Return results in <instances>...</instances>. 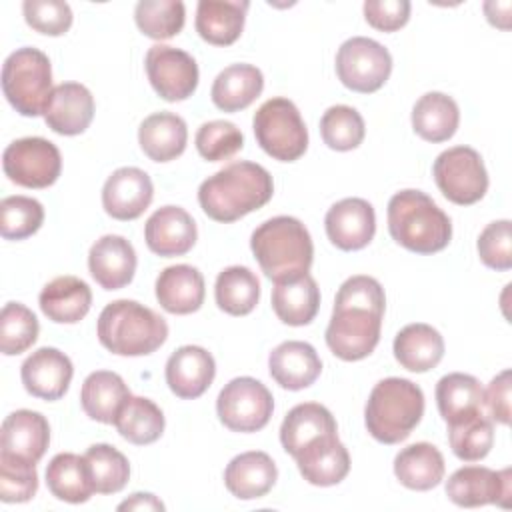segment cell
<instances>
[{"instance_id": "1", "label": "cell", "mask_w": 512, "mask_h": 512, "mask_svg": "<svg viewBox=\"0 0 512 512\" xmlns=\"http://www.w3.org/2000/svg\"><path fill=\"white\" fill-rule=\"evenodd\" d=\"M386 296L372 276H350L334 298L326 344L334 356L356 362L374 352L380 342Z\"/></svg>"}, {"instance_id": "2", "label": "cell", "mask_w": 512, "mask_h": 512, "mask_svg": "<svg viewBox=\"0 0 512 512\" xmlns=\"http://www.w3.org/2000/svg\"><path fill=\"white\" fill-rule=\"evenodd\" d=\"M272 194L270 172L256 162L238 160L200 184L198 202L208 218L228 224L268 204Z\"/></svg>"}, {"instance_id": "3", "label": "cell", "mask_w": 512, "mask_h": 512, "mask_svg": "<svg viewBox=\"0 0 512 512\" xmlns=\"http://www.w3.org/2000/svg\"><path fill=\"white\" fill-rule=\"evenodd\" d=\"M388 232L410 252L434 254L448 246L452 222L422 190H400L388 202Z\"/></svg>"}, {"instance_id": "4", "label": "cell", "mask_w": 512, "mask_h": 512, "mask_svg": "<svg viewBox=\"0 0 512 512\" xmlns=\"http://www.w3.org/2000/svg\"><path fill=\"white\" fill-rule=\"evenodd\" d=\"M100 344L118 356H146L168 338L166 320L136 300H114L98 316Z\"/></svg>"}, {"instance_id": "5", "label": "cell", "mask_w": 512, "mask_h": 512, "mask_svg": "<svg viewBox=\"0 0 512 512\" xmlns=\"http://www.w3.org/2000/svg\"><path fill=\"white\" fill-rule=\"evenodd\" d=\"M250 248L264 276L274 282L306 274L314 258L310 232L294 216H274L262 222L252 232Z\"/></svg>"}, {"instance_id": "6", "label": "cell", "mask_w": 512, "mask_h": 512, "mask_svg": "<svg viewBox=\"0 0 512 512\" xmlns=\"http://www.w3.org/2000/svg\"><path fill=\"white\" fill-rule=\"evenodd\" d=\"M424 414V394L406 378L380 380L366 402L364 422L370 436L382 444H398L410 436Z\"/></svg>"}, {"instance_id": "7", "label": "cell", "mask_w": 512, "mask_h": 512, "mask_svg": "<svg viewBox=\"0 0 512 512\" xmlns=\"http://www.w3.org/2000/svg\"><path fill=\"white\" fill-rule=\"evenodd\" d=\"M52 90V66L42 50L22 46L4 60L2 92L18 114H44Z\"/></svg>"}, {"instance_id": "8", "label": "cell", "mask_w": 512, "mask_h": 512, "mask_svg": "<svg viewBox=\"0 0 512 512\" xmlns=\"http://www.w3.org/2000/svg\"><path fill=\"white\" fill-rule=\"evenodd\" d=\"M258 146L280 162L298 160L308 148V130L296 104L276 96L266 100L252 120Z\"/></svg>"}, {"instance_id": "9", "label": "cell", "mask_w": 512, "mask_h": 512, "mask_svg": "<svg viewBox=\"0 0 512 512\" xmlns=\"http://www.w3.org/2000/svg\"><path fill=\"white\" fill-rule=\"evenodd\" d=\"M432 174L440 192L458 206L476 204L488 190V172L482 156L470 146H454L440 152Z\"/></svg>"}, {"instance_id": "10", "label": "cell", "mask_w": 512, "mask_h": 512, "mask_svg": "<svg viewBox=\"0 0 512 512\" xmlns=\"http://www.w3.org/2000/svg\"><path fill=\"white\" fill-rule=\"evenodd\" d=\"M272 410V392L252 376H238L230 380L216 400L218 418L232 432L262 430L268 424Z\"/></svg>"}, {"instance_id": "11", "label": "cell", "mask_w": 512, "mask_h": 512, "mask_svg": "<svg viewBox=\"0 0 512 512\" xmlns=\"http://www.w3.org/2000/svg\"><path fill=\"white\" fill-rule=\"evenodd\" d=\"M392 72L390 52L376 40L366 36L348 38L336 54L338 80L360 94L380 90Z\"/></svg>"}, {"instance_id": "12", "label": "cell", "mask_w": 512, "mask_h": 512, "mask_svg": "<svg viewBox=\"0 0 512 512\" xmlns=\"http://www.w3.org/2000/svg\"><path fill=\"white\" fill-rule=\"evenodd\" d=\"M4 174L24 188H48L62 172V156L56 144L40 136L10 142L2 154Z\"/></svg>"}, {"instance_id": "13", "label": "cell", "mask_w": 512, "mask_h": 512, "mask_svg": "<svg viewBox=\"0 0 512 512\" xmlns=\"http://www.w3.org/2000/svg\"><path fill=\"white\" fill-rule=\"evenodd\" d=\"M144 66L152 88L166 102L186 100L198 86V64L180 48L154 44L146 52Z\"/></svg>"}, {"instance_id": "14", "label": "cell", "mask_w": 512, "mask_h": 512, "mask_svg": "<svg viewBox=\"0 0 512 512\" xmlns=\"http://www.w3.org/2000/svg\"><path fill=\"white\" fill-rule=\"evenodd\" d=\"M446 496L462 508L498 504L508 508L512 496V472L486 466H462L446 482Z\"/></svg>"}, {"instance_id": "15", "label": "cell", "mask_w": 512, "mask_h": 512, "mask_svg": "<svg viewBox=\"0 0 512 512\" xmlns=\"http://www.w3.org/2000/svg\"><path fill=\"white\" fill-rule=\"evenodd\" d=\"M154 198L150 176L136 168L124 166L114 170L102 188V206L116 220H134L144 214Z\"/></svg>"}, {"instance_id": "16", "label": "cell", "mask_w": 512, "mask_h": 512, "mask_svg": "<svg viewBox=\"0 0 512 512\" xmlns=\"http://www.w3.org/2000/svg\"><path fill=\"white\" fill-rule=\"evenodd\" d=\"M328 240L340 250H360L376 232V214L364 198H344L330 206L324 218Z\"/></svg>"}, {"instance_id": "17", "label": "cell", "mask_w": 512, "mask_h": 512, "mask_svg": "<svg viewBox=\"0 0 512 512\" xmlns=\"http://www.w3.org/2000/svg\"><path fill=\"white\" fill-rule=\"evenodd\" d=\"M74 366L70 358L58 348L42 346L34 350L20 368V378L28 394L42 400H58L66 394Z\"/></svg>"}, {"instance_id": "18", "label": "cell", "mask_w": 512, "mask_h": 512, "mask_svg": "<svg viewBox=\"0 0 512 512\" xmlns=\"http://www.w3.org/2000/svg\"><path fill=\"white\" fill-rule=\"evenodd\" d=\"M42 116L48 128L56 134H82L94 118V96L84 84L62 82L54 86Z\"/></svg>"}, {"instance_id": "19", "label": "cell", "mask_w": 512, "mask_h": 512, "mask_svg": "<svg viewBox=\"0 0 512 512\" xmlns=\"http://www.w3.org/2000/svg\"><path fill=\"white\" fill-rule=\"evenodd\" d=\"M196 222L180 206H162L146 220L144 240L146 246L164 258L182 256L196 244Z\"/></svg>"}, {"instance_id": "20", "label": "cell", "mask_w": 512, "mask_h": 512, "mask_svg": "<svg viewBox=\"0 0 512 512\" xmlns=\"http://www.w3.org/2000/svg\"><path fill=\"white\" fill-rule=\"evenodd\" d=\"M136 250L118 234L98 238L88 252V268L92 278L104 290H120L128 286L136 272Z\"/></svg>"}, {"instance_id": "21", "label": "cell", "mask_w": 512, "mask_h": 512, "mask_svg": "<svg viewBox=\"0 0 512 512\" xmlns=\"http://www.w3.org/2000/svg\"><path fill=\"white\" fill-rule=\"evenodd\" d=\"M216 376V362L202 346H180L166 362V384L182 400L202 396Z\"/></svg>"}, {"instance_id": "22", "label": "cell", "mask_w": 512, "mask_h": 512, "mask_svg": "<svg viewBox=\"0 0 512 512\" xmlns=\"http://www.w3.org/2000/svg\"><path fill=\"white\" fill-rule=\"evenodd\" d=\"M50 444V424L34 410H16L8 414L0 430V454L38 462Z\"/></svg>"}, {"instance_id": "23", "label": "cell", "mask_w": 512, "mask_h": 512, "mask_svg": "<svg viewBox=\"0 0 512 512\" xmlns=\"http://www.w3.org/2000/svg\"><path fill=\"white\" fill-rule=\"evenodd\" d=\"M330 436H338L336 420L332 412L318 402L296 404L288 410L280 426L282 448L292 458H296L306 446Z\"/></svg>"}, {"instance_id": "24", "label": "cell", "mask_w": 512, "mask_h": 512, "mask_svg": "<svg viewBox=\"0 0 512 512\" xmlns=\"http://www.w3.org/2000/svg\"><path fill=\"white\" fill-rule=\"evenodd\" d=\"M268 370L282 388L302 390L316 382L322 372V360L312 344L286 340L270 352Z\"/></svg>"}, {"instance_id": "25", "label": "cell", "mask_w": 512, "mask_h": 512, "mask_svg": "<svg viewBox=\"0 0 512 512\" xmlns=\"http://www.w3.org/2000/svg\"><path fill=\"white\" fill-rule=\"evenodd\" d=\"M278 470L274 460L260 450L234 456L224 470V484L238 500H254L266 496L276 484Z\"/></svg>"}, {"instance_id": "26", "label": "cell", "mask_w": 512, "mask_h": 512, "mask_svg": "<svg viewBox=\"0 0 512 512\" xmlns=\"http://www.w3.org/2000/svg\"><path fill=\"white\" fill-rule=\"evenodd\" d=\"M204 276L190 264L164 268L156 278V300L170 314H192L204 304Z\"/></svg>"}, {"instance_id": "27", "label": "cell", "mask_w": 512, "mask_h": 512, "mask_svg": "<svg viewBox=\"0 0 512 512\" xmlns=\"http://www.w3.org/2000/svg\"><path fill=\"white\" fill-rule=\"evenodd\" d=\"M272 308L288 326L310 324L320 308V288L316 280L308 272L276 280L272 288Z\"/></svg>"}, {"instance_id": "28", "label": "cell", "mask_w": 512, "mask_h": 512, "mask_svg": "<svg viewBox=\"0 0 512 512\" xmlns=\"http://www.w3.org/2000/svg\"><path fill=\"white\" fill-rule=\"evenodd\" d=\"M38 302L48 320L56 324H76L92 306V290L82 278L58 276L42 288Z\"/></svg>"}, {"instance_id": "29", "label": "cell", "mask_w": 512, "mask_h": 512, "mask_svg": "<svg viewBox=\"0 0 512 512\" xmlns=\"http://www.w3.org/2000/svg\"><path fill=\"white\" fill-rule=\"evenodd\" d=\"M294 460L302 478L314 486L340 484L350 472V454L338 436L306 446Z\"/></svg>"}, {"instance_id": "30", "label": "cell", "mask_w": 512, "mask_h": 512, "mask_svg": "<svg viewBox=\"0 0 512 512\" xmlns=\"http://www.w3.org/2000/svg\"><path fill=\"white\" fill-rule=\"evenodd\" d=\"M246 0H200L196 6V32L214 46L234 44L244 28Z\"/></svg>"}, {"instance_id": "31", "label": "cell", "mask_w": 512, "mask_h": 512, "mask_svg": "<svg viewBox=\"0 0 512 512\" xmlns=\"http://www.w3.org/2000/svg\"><path fill=\"white\" fill-rule=\"evenodd\" d=\"M138 142L150 160L170 162L186 148V122L174 112H154L142 120L138 128Z\"/></svg>"}, {"instance_id": "32", "label": "cell", "mask_w": 512, "mask_h": 512, "mask_svg": "<svg viewBox=\"0 0 512 512\" xmlns=\"http://www.w3.org/2000/svg\"><path fill=\"white\" fill-rule=\"evenodd\" d=\"M394 358L410 372H428L436 368L444 356V338L430 324L404 326L392 344Z\"/></svg>"}, {"instance_id": "33", "label": "cell", "mask_w": 512, "mask_h": 512, "mask_svg": "<svg viewBox=\"0 0 512 512\" xmlns=\"http://www.w3.org/2000/svg\"><path fill=\"white\" fill-rule=\"evenodd\" d=\"M130 396V388L120 374L96 370L88 374L82 384L80 404L88 418L102 424H114L120 408Z\"/></svg>"}, {"instance_id": "34", "label": "cell", "mask_w": 512, "mask_h": 512, "mask_svg": "<svg viewBox=\"0 0 512 512\" xmlns=\"http://www.w3.org/2000/svg\"><path fill=\"white\" fill-rule=\"evenodd\" d=\"M394 474L410 490H432L444 478V456L430 442L410 444L396 454Z\"/></svg>"}, {"instance_id": "35", "label": "cell", "mask_w": 512, "mask_h": 512, "mask_svg": "<svg viewBox=\"0 0 512 512\" xmlns=\"http://www.w3.org/2000/svg\"><path fill=\"white\" fill-rule=\"evenodd\" d=\"M264 88L262 72L252 64H230L212 82V102L224 112L248 108Z\"/></svg>"}, {"instance_id": "36", "label": "cell", "mask_w": 512, "mask_h": 512, "mask_svg": "<svg viewBox=\"0 0 512 512\" xmlns=\"http://www.w3.org/2000/svg\"><path fill=\"white\" fill-rule=\"evenodd\" d=\"M460 124V110L454 98L444 92H426L412 108V128L426 142H446Z\"/></svg>"}, {"instance_id": "37", "label": "cell", "mask_w": 512, "mask_h": 512, "mask_svg": "<svg viewBox=\"0 0 512 512\" xmlns=\"http://www.w3.org/2000/svg\"><path fill=\"white\" fill-rule=\"evenodd\" d=\"M46 484L52 496L70 504L86 502L94 494V484L84 456L72 452H60L48 462Z\"/></svg>"}, {"instance_id": "38", "label": "cell", "mask_w": 512, "mask_h": 512, "mask_svg": "<svg viewBox=\"0 0 512 512\" xmlns=\"http://www.w3.org/2000/svg\"><path fill=\"white\" fill-rule=\"evenodd\" d=\"M436 404L440 416L448 422L484 410V388L480 382L462 372L446 374L436 384Z\"/></svg>"}, {"instance_id": "39", "label": "cell", "mask_w": 512, "mask_h": 512, "mask_svg": "<svg viewBox=\"0 0 512 512\" xmlns=\"http://www.w3.org/2000/svg\"><path fill=\"white\" fill-rule=\"evenodd\" d=\"M214 298L226 314L246 316L260 300L258 276L246 266H228L216 278Z\"/></svg>"}, {"instance_id": "40", "label": "cell", "mask_w": 512, "mask_h": 512, "mask_svg": "<svg viewBox=\"0 0 512 512\" xmlns=\"http://www.w3.org/2000/svg\"><path fill=\"white\" fill-rule=\"evenodd\" d=\"M114 426L124 440L136 446H146L162 436L164 414L150 398L130 396L120 408Z\"/></svg>"}, {"instance_id": "41", "label": "cell", "mask_w": 512, "mask_h": 512, "mask_svg": "<svg viewBox=\"0 0 512 512\" xmlns=\"http://www.w3.org/2000/svg\"><path fill=\"white\" fill-rule=\"evenodd\" d=\"M448 442L452 452L464 462H476L486 458L494 444L492 418L482 410L448 422Z\"/></svg>"}, {"instance_id": "42", "label": "cell", "mask_w": 512, "mask_h": 512, "mask_svg": "<svg viewBox=\"0 0 512 512\" xmlns=\"http://www.w3.org/2000/svg\"><path fill=\"white\" fill-rule=\"evenodd\" d=\"M84 460L90 470L94 492L98 494H116L120 492L130 478V464L126 456L110 444H92Z\"/></svg>"}, {"instance_id": "43", "label": "cell", "mask_w": 512, "mask_h": 512, "mask_svg": "<svg viewBox=\"0 0 512 512\" xmlns=\"http://www.w3.org/2000/svg\"><path fill=\"white\" fill-rule=\"evenodd\" d=\"M186 10L180 0H140L134 20L140 32L152 40H168L184 28Z\"/></svg>"}, {"instance_id": "44", "label": "cell", "mask_w": 512, "mask_h": 512, "mask_svg": "<svg viewBox=\"0 0 512 512\" xmlns=\"http://www.w3.org/2000/svg\"><path fill=\"white\" fill-rule=\"evenodd\" d=\"M320 134L328 148L338 152L354 150L362 144L366 126L360 112L346 104L330 106L320 118Z\"/></svg>"}, {"instance_id": "45", "label": "cell", "mask_w": 512, "mask_h": 512, "mask_svg": "<svg viewBox=\"0 0 512 512\" xmlns=\"http://www.w3.org/2000/svg\"><path fill=\"white\" fill-rule=\"evenodd\" d=\"M40 326L36 314L20 304L8 302L0 312V350L6 356L26 352L38 338Z\"/></svg>"}, {"instance_id": "46", "label": "cell", "mask_w": 512, "mask_h": 512, "mask_svg": "<svg viewBox=\"0 0 512 512\" xmlns=\"http://www.w3.org/2000/svg\"><path fill=\"white\" fill-rule=\"evenodd\" d=\"M44 208L30 196H6L0 202V234L6 240H24L40 230Z\"/></svg>"}, {"instance_id": "47", "label": "cell", "mask_w": 512, "mask_h": 512, "mask_svg": "<svg viewBox=\"0 0 512 512\" xmlns=\"http://www.w3.org/2000/svg\"><path fill=\"white\" fill-rule=\"evenodd\" d=\"M244 146L240 128L230 120L204 122L196 132V150L208 162H222L232 158Z\"/></svg>"}, {"instance_id": "48", "label": "cell", "mask_w": 512, "mask_h": 512, "mask_svg": "<svg viewBox=\"0 0 512 512\" xmlns=\"http://www.w3.org/2000/svg\"><path fill=\"white\" fill-rule=\"evenodd\" d=\"M38 490L36 464L0 454V500L6 504L28 502Z\"/></svg>"}, {"instance_id": "49", "label": "cell", "mask_w": 512, "mask_h": 512, "mask_svg": "<svg viewBox=\"0 0 512 512\" xmlns=\"http://www.w3.org/2000/svg\"><path fill=\"white\" fill-rule=\"evenodd\" d=\"M22 12L26 24L46 36H62L72 26V10L62 0H26Z\"/></svg>"}, {"instance_id": "50", "label": "cell", "mask_w": 512, "mask_h": 512, "mask_svg": "<svg viewBox=\"0 0 512 512\" xmlns=\"http://www.w3.org/2000/svg\"><path fill=\"white\" fill-rule=\"evenodd\" d=\"M480 260L498 272L512 268V222L494 220L478 236Z\"/></svg>"}, {"instance_id": "51", "label": "cell", "mask_w": 512, "mask_h": 512, "mask_svg": "<svg viewBox=\"0 0 512 512\" xmlns=\"http://www.w3.org/2000/svg\"><path fill=\"white\" fill-rule=\"evenodd\" d=\"M366 22L382 32L400 30L410 18L408 0H368L364 2Z\"/></svg>"}, {"instance_id": "52", "label": "cell", "mask_w": 512, "mask_h": 512, "mask_svg": "<svg viewBox=\"0 0 512 512\" xmlns=\"http://www.w3.org/2000/svg\"><path fill=\"white\" fill-rule=\"evenodd\" d=\"M484 406L492 422L508 424L510 422V370H502L492 378L484 392Z\"/></svg>"}, {"instance_id": "53", "label": "cell", "mask_w": 512, "mask_h": 512, "mask_svg": "<svg viewBox=\"0 0 512 512\" xmlns=\"http://www.w3.org/2000/svg\"><path fill=\"white\" fill-rule=\"evenodd\" d=\"M118 510H164V504L150 492H136L118 504Z\"/></svg>"}, {"instance_id": "54", "label": "cell", "mask_w": 512, "mask_h": 512, "mask_svg": "<svg viewBox=\"0 0 512 512\" xmlns=\"http://www.w3.org/2000/svg\"><path fill=\"white\" fill-rule=\"evenodd\" d=\"M484 12L490 24L502 30L510 28V2H486Z\"/></svg>"}]
</instances>
